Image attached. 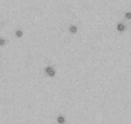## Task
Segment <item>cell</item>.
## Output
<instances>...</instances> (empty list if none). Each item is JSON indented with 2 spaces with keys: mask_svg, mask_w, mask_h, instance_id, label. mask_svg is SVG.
Here are the masks:
<instances>
[{
  "mask_svg": "<svg viewBox=\"0 0 131 124\" xmlns=\"http://www.w3.org/2000/svg\"><path fill=\"white\" fill-rule=\"evenodd\" d=\"M45 74H46L48 76H54V75H55V70H54V67H51V66H46V67H45Z\"/></svg>",
  "mask_w": 131,
  "mask_h": 124,
  "instance_id": "cell-1",
  "label": "cell"
},
{
  "mask_svg": "<svg viewBox=\"0 0 131 124\" xmlns=\"http://www.w3.org/2000/svg\"><path fill=\"white\" fill-rule=\"evenodd\" d=\"M125 25L122 23V22H118L117 23V31H119V32H122V31H125Z\"/></svg>",
  "mask_w": 131,
  "mask_h": 124,
  "instance_id": "cell-2",
  "label": "cell"
},
{
  "mask_svg": "<svg viewBox=\"0 0 131 124\" xmlns=\"http://www.w3.org/2000/svg\"><path fill=\"white\" fill-rule=\"evenodd\" d=\"M125 18L126 20H131V12H126L125 13Z\"/></svg>",
  "mask_w": 131,
  "mask_h": 124,
  "instance_id": "cell-6",
  "label": "cell"
},
{
  "mask_svg": "<svg viewBox=\"0 0 131 124\" xmlns=\"http://www.w3.org/2000/svg\"><path fill=\"white\" fill-rule=\"evenodd\" d=\"M70 32L71 34H76L77 32V26L76 25H71L70 26Z\"/></svg>",
  "mask_w": 131,
  "mask_h": 124,
  "instance_id": "cell-4",
  "label": "cell"
},
{
  "mask_svg": "<svg viewBox=\"0 0 131 124\" xmlns=\"http://www.w3.org/2000/svg\"><path fill=\"white\" fill-rule=\"evenodd\" d=\"M16 36H17V38H22V36H23V31L19 30V29L16 30Z\"/></svg>",
  "mask_w": 131,
  "mask_h": 124,
  "instance_id": "cell-5",
  "label": "cell"
},
{
  "mask_svg": "<svg viewBox=\"0 0 131 124\" xmlns=\"http://www.w3.org/2000/svg\"><path fill=\"white\" fill-rule=\"evenodd\" d=\"M57 121H58L59 124H64V123H66V118H64L63 115H58V116H57Z\"/></svg>",
  "mask_w": 131,
  "mask_h": 124,
  "instance_id": "cell-3",
  "label": "cell"
},
{
  "mask_svg": "<svg viewBox=\"0 0 131 124\" xmlns=\"http://www.w3.org/2000/svg\"><path fill=\"white\" fill-rule=\"evenodd\" d=\"M5 43H7V40L4 38H0V45H4Z\"/></svg>",
  "mask_w": 131,
  "mask_h": 124,
  "instance_id": "cell-7",
  "label": "cell"
}]
</instances>
